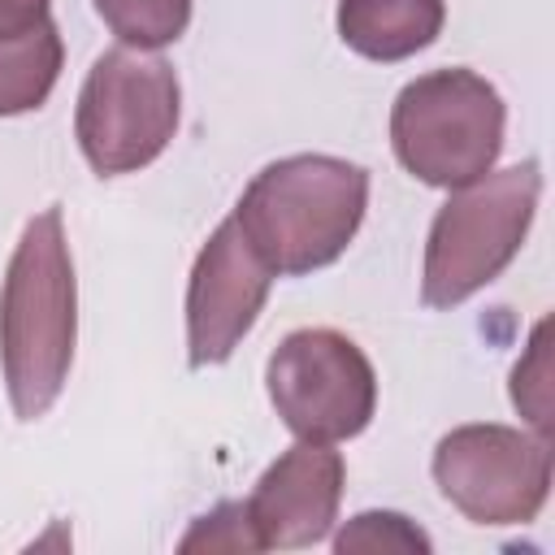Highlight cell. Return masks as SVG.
I'll return each instance as SVG.
<instances>
[{
  "label": "cell",
  "mask_w": 555,
  "mask_h": 555,
  "mask_svg": "<svg viewBox=\"0 0 555 555\" xmlns=\"http://www.w3.org/2000/svg\"><path fill=\"white\" fill-rule=\"evenodd\" d=\"M78 338V286L61 204L26 221L0 291V364L17 421H39L65 390Z\"/></svg>",
  "instance_id": "obj_1"
},
{
  "label": "cell",
  "mask_w": 555,
  "mask_h": 555,
  "mask_svg": "<svg viewBox=\"0 0 555 555\" xmlns=\"http://www.w3.org/2000/svg\"><path fill=\"white\" fill-rule=\"evenodd\" d=\"M369 204V173L338 156H286L264 165L238 208L247 243L273 273L299 278L334 264L356 238Z\"/></svg>",
  "instance_id": "obj_2"
},
{
  "label": "cell",
  "mask_w": 555,
  "mask_h": 555,
  "mask_svg": "<svg viewBox=\"0 0 555 555\" xmlns=\"http://www.w3.org/2000/svg\"><path fill=\"white\" fill-rule=\"evenodd\" d=\"M538 160H520L512 169L481 173L477 182L455 186L429 225L421 299L429 308H455L486 282H494L520 251L538 212Z\"/></svg>",
  "instance_id": "obj_3"
},
{
  "label": "cell",
  "mask_w": 555,
  "mask_h": 555,
  "mask_svg": "<svg viewBox=\"0 0 555 555\" xmlns=\"http://www.w3.org/2000/svg\"><path fill=\"white\" fill-rule=\"evenodd\" d=\"M503 100L473 69H434L408 82L390 108V143L408 173L429 186H468L499 160Z\"/></svg>",
  "instance_id": "obj_4"
},
{
  "label": "cell",
  "mask_w": 555,
  "mask_h": 555,
  "mask_svg": "<svg viewBox=\"0 0 555 555\" xmlns=\"http://www.w3.org/2000/svg\"><path fill=\"white\" fill-rule=\"evenodd\" d=\"M178 74L165 56L130 43L95 56L74 113V134L87 165L100 178L152 165L178 130Z\"/></svg>",
  "instance_id": "obj_5"
},
{
  "label": "cell",
  "mask_w": 555,
  "mask_h": 555,
  "mask_svg": "<svg viewBox=\"0 0 555 555\" xmlns=\"http://www.w3.org/2000/svg\"><path fill=\"white\" fill-rule=\"evenodd\" d=\"M282 425L308 442L356 438L377 408V377L364 351L338 330H295L264 369Z\"/></svg>",
  "instance_id": "obj_6"
},
{
  "label": "cell",
  "mask_w": 555,
  "mask_h": 555,
  "mask_svg": "<svg viewBox=\"0 0 555 555\" xmlns=\"http://www.w3.org/2000/svg\"><path fill=\"white\" fill-rule=\"evenodd\" d=\"M434 481L477 525H525L551 494V438L512 425L451 429L434 451Z\"/></svg>",
  "instance_id": "obj_7"
},
{
  "label": "cell",
  "mask_w": 555,
  "mask_h": 555,
  "mask_svg": "<svg viewBox=\"0 0 555 555\" xmlns=\"http://www.w3.org/2000/svg\"><path fill=\"white\" fill-rule=\"evenodd\" d=\"M273 286V269L247 243L243 225L230 217L212 230L204 251L195 256L186 286V360L191 369H208L234 356L243 334L256 325Z\"/></svg>",
  "instance_id": "obj_8"
},
{
  "label": "cell",
  "mask_w": 555,
  "mask_h": 555,
  "mask_svg": "<svg viewBox=\"0 0 555 555\" xmlns=\"http://www.w3.org/2000/svg\"><path fill=\"white\" fill-rule=\"evenodd\" d=\"M343 499V455L330 442H299L278 455L247 499L264 546H312L330 533Z\"/></svg>",
  "instance_id": "obj_9"
},
{
  "label": "cell",
  "mask_w": 555,
  "mask_h": 555,
  "mask_svg": "<svg viewBox=\"0 0 555 555\" xmlns=\"http://www.w3.org/2000/svg\"><path fill=\"white\" fill-rule=\"evenodd\" d=\"M442 0H338V35L369 61H403L442 30Z\"/></svg>",
  "instance_id": "obj_10"
},
{
  "label": "cell",
  "mask_w": 555,
  "mask_h": 555,
  "mask_svg": "<svg viewBox=\"0 0 555 555\" xmlns=\"http://www.w3.org/2000/svg\"><path fill=\"white\" fill-rule=\"evenodd\" d=\"M61 61L65 48L52 17H43L22 35H0V117L39 108L56 87Z\"/></svg>",
  "instance_id": "obj_11"
},
{
  "label": "cell",
  "mask_w": 555,
  "mask_h": 555,
  "mask_svg": "<svg viewBox=\"0 0 555 555\" xmlns=\"http://www.w3.org/2000/svg\"><path fill=\"white\" fill-rule=\"evenodd\" d=\"M95 13L130 48H165L191 22V0H95Z\"/></svg>",
  "instance_id": "obj_12"
},
{
  "label": "cell",
  "mask_w": 555,
  "mask_h": 555,
  "mask_svg": "<svg viewBox=\"0 0 555 555\" xmlns=\"http://www.w3.org/2000/svg\"><path fill=\"white\" fill-rule=\"evenodd\" d=\"M546 334L551 321H538L525 360L512 373V403L520 408V416H529V425L538 429V438H551V364H546Z\"/></svg>",
  "instance_id": "obj_13"
},
{
  "label": "cell",
  "mask_w": 555,
  "mask_h": 555,
  "mask_svg": "<svg viewBox=\"0 0 555 555\" xmlns=\"http://www.w3.org/2000/svg\"><path fill=\"white\" fill-rule=\"evenodd\" d=\"M182 555H195V551H264L251 516H247V503H221L212 507L208 516H199L191 525V533L178 542Z\"/></svg>",
  "instance_id": "obj_14"
},
{
  "label": "cell",
  "mask_w": 555,
  "mask_h": 555,
  "mask_svg": "<svg viewBox=\"0 0 555 555\" xmlns=\"http://www.w3.org/2000/svg\"><path fill=\"white\" fill-rule=\"evenodd\" d=\"M334 546L347 555V551H429V538L399 512H360L338 538Z\"/></svg>",
  "instance_id": "obj_15"
},
{
  "label": "cell",
  "mask_w": 555,
  "mask_h": 555,
  "mask_svg": "<svg viewBox=\"0 0 555 555\" xmlns=\"http://www.w3.org/2000/svg\"><path fill=\"white\" fill-rule=\"evenodd\" d=\"M52 0H0V35H22L48 17Z\"/></svg>",
  "instance_id": "obj_16"
}]
</instances>
